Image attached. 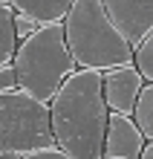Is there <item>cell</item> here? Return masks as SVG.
<instances>
[{"label": "cell", "mask_w": 153, "mask_h": 159, "mask_svg": "<svg viewBox=\"0 0 153 159\" xmlns=\"http://www.w3.org/2000/svg\"><path fill=\"white\" fill-rule=\"evenodd\" d=\"M55 139L72 159H104L110 104L104 98V72L78 67L49 101Z\"/></svg>", "instance_id": "6da1fadb"}, {"label": "cell", "mask_w": 153, "mask_h": 159, "mask_svg": "<svg viewBox=\"0 0 153 159\" xmlns=\"http://www.w3.org/2000/svg\"><path fill=\"white\" fill-rule=\"evenodd\" d=\"M64 29L78 67L107 72L121 64H133L136 58V46L113 23L101 0H75L70 15L64 17Z\"/></svg>", "instance_id": "7a4b0ae2"}, {"label": "cell", "mask_w": 153, "mask_h": 159, "mask_svg": "<svg viewBox=\"0 0 153 159\" xmlns=\"http://www.w3.org/2000/svg\"><path fill=\"white\" fill-rule=\"evenodd\" d=\"M15 67L20 90L52 101L64 81L78 70V61L72 58V49L66 43L64 23H43L38 32L23 38L15 55Z\"/></svg>", "instance_id": "3957f363"}, {"label": "cell", "mask_w": 153, "mask_h": 159, "mask_svg": "<svg viewBox=\"0 0 153 159\" xmlns=\"http://www.w3.org/2000/svg\"><path fill=\"white\" fill-rule=\"evenodd\" d=\"M52 107L20 87L0 90V156L15 159L55 145Z\"/></svg>", "instance_id": "277c9868"}, {"label": "cell", "mask_w": 153, "mask_h": 159, "mask_svg": "<svg viewBox=\"0 0 153 159\" xmlns=\"http://www.w3.org/2000/svg\"><path fill=\"white\" fill-rule=\"evenodd\" d=\"M147 145L145 130L130 113H110L107 139H104V159H142Z\"/></svg>", "instance_id": "5b68a950"}, {"label": "cell", "mask_w": 153, "mask_h": 159, "mask_svg": "<svg viewBox=\"0 0 153 159\" xmlns=\"http://www.w3.org/2000/svg\"><path fill=\"white\" fill-rule=\"evenodd\" d=\"M145 81L147 78L142 75V70L136 67V61L107 70V72H104V98H107L110 110H116V113H130L133 116Z\"/></svg>", "instance_id": "8992f818"}, {"label": "cell", "mask_w": 153, "mask_h": 159, "mask_svg": "<svg viewBox=\"0 0 153 159\" xmlns=\"http://www.w3.org/2000/svg\"><path fill=\"white\" fill-rule=\"evenodd\" d=\"M101 3L133 46H139L153 29V0H101Z\"/></svg>", "instance_id": "52a82bcc"}, {"label": "cell", "mask_w": 153, "mask_h": 159, "mask_svg": "<svg viewBox=\"0 0 153 159\" xmlns=\"http://www.w3.org/2000/svg\"><path fill=\"white\" fill-rule=\"evenodd\" d=\"M75 0H12L17 12L35 17L38 23H64V17L70 15Z\"/></svg>", "instance_id": "ba28073f"}, {"label": "cell", "mask_w": 153, "mask_h": 159, "mask_svg": "<svg viewBox=\"0 0 153 159\" xmlns=\"http://www.w3.org/2000/svg\"><path fill=\"white\" fill-rule=\"evenodd\" d=\"M15 15H17L15 6H0V64L15 61L17 49H20V41H23L20 32H17Z\"/></svg>", "instance_id": "9c48e42d"}, {"label": "cell", "mask_w": 153, "mask_h": 159, "mask_svg": "<svg viewBox=\"0 0 153 159\" xmlns=\"http://www.w3.org/2000/svg\"><path fill=\"white\" fill-rule=\"evenodd\" d=\"M133 119L139 121L145 136L153 139V81H145V87L139 93V101H136V110H133Z\"/></svg>", "instance_id": "30bf717a"}, {"label": "cell", "mask_w": 153, "mask_h": 159, "mask_svg": "<svg viewBox=\"0 0 153 159\" xmlns=\"http://www.w3.org/2000/svg\"><path fill=\"white\" fill-rule=\"evenodd\" d=\"M133 61H136V67L142 70V75L147 81H153V29L147 32V38L136 46V58Z\"/></svg>", "instance_id": "8fae6325"}, {"label": "cell", "mask_w": 153, "mask_h": 159, "mask_svg": "<svg viewBox=\"0 0 153 159\" xmlns=\"http://www.w3.org/2000/svg\"><path fill=\"white\" fill-rule=\"evenodd\" d=\"M15 87H20V84H17V67H15V61L0 64V90H15Z\"/></svg>", "instance_id": "7c38bea8"}, {"label": "cell", "mask_w": 153, "mask_h": 159, "mask_svg": "<svg viewBox=\"0 0 153 159\" xmlns=\"http://www.w3.org/2000/svg\"><path fill=\"white\" fill-rule=\"evenodd\" d=\"M142 159H153V139H147L145 151H142Z\"/></svg>", "instance_id": "4fadbf2b"}]
</instances>
